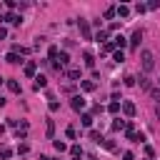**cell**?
Listing matches in <instances>:
<instances>
[{
	"label": "cell",
	"instance_id": "cell-1",
	"mask_svg": "<svg viewBox=\"0 0 160 160\" xmlns=\"http://www.w3.org/2000/svg\"><path fill=\"white\" fill-rule=\"evenodd\" d=\"M140 62H142V70L150 72V70L155 68V55H152L150 50H142V52H140Z\"/></svg>",
	"mask_w": 160,
	"mask_h": 160
},
{
	"label": "cell",
	"instance_id": "cell-2",
	"mask_svg": "<svg viewBox=\"0 0 160 160\" xmlns=\"http://www.w3.org/2000/svg\"><path fill=\"white\" fill-rule=\"evenodd\" d=\"M70 108H72L75 112H82V110H85V98H82V95H72V98H70Z\"/></svg>",
	"mask_w": 160,
	"mask_h": 160
},
{
	"label": "cell",
	"instance_id": "cell-3",
	"mask_svg": "<svg viewBox=\"0 0 160 160\" xmlns=\"http://www.w3.org/2000/svg\"><path fill=\"white\" fill-rule=\"evenodd\" d=\"M80 32H82V40H92V30H90V25H88V20H82L80 18Z\"/></svg>",
	"mask_w": 160,
	"mask_h": 160
},
{
	"label": "cell",
	"instance_id": "cell-4",
	"mask_svg": "<svg viewBox=\"0 0 160 160\" xmlns=\"http://www.w3.org/2000/svg\"><path fill=\"white\" fill-rule=\"evenodd\" d=\"M108 35H110V30H98L95 35H92V40L95 42H102V45H108L110 40H108Z\"/></svg>",
	"mask_w": 160,
	"mask_h": 160
},
{
	"label": "cell",
	"instance_id": "cell-5",
	"mask_svg": "<svg viewBox=\"0 0 160 160\" xmlns=\"http://www.w3.org/2000/svg\"><path fill=\"white\" fill-rule=\"evenodd\" d=\"M82 62H85V68L92 70V68H95V55H92L90 50H85V52H82Z\"/></svg>",
	"mask_w": 160,
	"mask_h": 160
},
{
	"label": "cell",
	"instance_id": "cell-6",
	"mask_svg": "<svg viewBox=\"0 0 160 160\" xmlns=\"http://www.w3.org/2000/svg\"><path fill=\"white\" fill-rule=\"evenodd\" d=\"M140 40H142V30H140V28H138V30H135V32H132V38H130V40H128V42H130V48H138V45H140Z\"/></svg>",
	"mask_w": 160,
	"mask_h": 160
},
{
	"label": "cell",
	"instance_id": "cell-7",
	"mask_svg": "<svg viewBox=\"0 0 160 160\" xmlns=\"http://www.w3.org/2000/svg\"><path fill=\"white\" fill-rule=\"evenodd\" d=\"M22 70H25V75H28V78H35V72H38V62H32V60H30V62H25V68H22Z\"/></svg>",
	"mask_w": 160,
	"mask_h": 160
},
{
	"label": "cell",
	"instance_id": "cell-8",
	"mask_svg": "<svg viewBox=\"0 0 160 160\" xmlns=\"http://www.w3.org/2000/svg\"><path fill=\"white\" fill-rule=\"evenodd\" d=\"M65 75H68L72 82H80V68H68V70H65Z\"/></svg>",
	"mask_w": 160,
	"mask_h": 160
},
{
	"label": "cell",
	"instance_id": "cell-9",
	"mask_svg": "<svg viewBox=\"0 0 160 160\" xmlns=\"http://www.w3.org/2000/svg\"><path fill=\"white\" fill-rule=\"evenodd\" d=\"M122 112H125V118H132V115H135V102L125 100V102H122Z\"/></svg>",
	"mask_w": 160,
	"mask_h": 160
},
{
	"label": "cell",
	"instance_id": "cell-10",
	"mask_svg": "<svg viewBox=\"0 0 160 160\" xmlns=\"http://www.w3.org/2000/svg\"><path fill=\"white\" fill-rule=\"evenodd\" d=\"M112 45H115L118 50H122V48L128 45V38H122V35H115V38H112Z\"/></svg>",
	"mask_w": 160,
	"mask_h": 160
},
{
	"label": "cell",
	"instance_id": "cell-11",
	"mask_svg": "<svg viewBox=\"0 0 160 160\" xmlns=\"http://www.w3.org/2000/svg\"><path fill=\"white\" fill-rule=\"evenodd\" d=\"M8 90H10V92H15V95H20V92H22V88H20V82H18V80H8Z\"/></svg>",
	"mask_w": 160,
	"mask_h": 160
},
{
	"label": "cell",
	"instance_id": "cell-12",
	"mask_svg": "<svg viewBox=\"0 0 160 160\" xmlns=\"http://www.w3.org/2000/svg\"><path fill=\"white\" fill-rule=\"evenodd\" d=\"M10 158H12V148L0 145V160H10Z\"/></svg>",
	"mask_w": 160,
	"mask_h": 160
},
{
	"label": "cell",
	"instance_id": "cell-13",
	"mask_svg": "<svg viewBox=\"0 0 160 160\" xmlns=\"http://www.w3.org/2000/svg\"><path fill=\"white\" fill-rule=\"evenodd\" d=\"M115 10H118V18H128L130 15V5H115Z\"/></svg>",
	"mask_w": 160,
	"mask_h": 160
},
{
	"label": "cell",
	"instance_id": "cell-14",
	"mask_svg": "<svg viewBox=\"0 0 160 160\" xmlns=\"http://www.w3.org/2000/svg\"><path fill=\"white\" fill-rule=\"evenodd\" d=\"M5 60H8V62H10V65H20V62H22V60H20V55H18V52H8V55H5Z\"/></svg>",
	"mask_w": 160,
	"mask_h": 160
},
{
	"label": "cell",
	"instance_id": "cell-15",
	"mask_svg": "<svg viewBox=\"0 0 160 160\" xmlns=\"http://www.w3.org/2000/svg\"><path fill=\"white\" fill-rule=\"evenodd\" d=\"M5 18H8L5 22H10V25H20V20H22V18H20V15H15V12H8Z\"/></svg>",
	"mask_w": 160,
	"mask_h": 160
},
{
	"label": "cell",
	"instance_id": "cell-16",
	"mask_svg": "<svg viewBox=\"0 0 160 160\" xmlns=\"http://www.w3.org/2000/svg\"><path fill=\"white\" fill-rule=\"evenodd\" d=\"M48 85V78L45 75H35V90H40V88H45Z\"/></svg>",
	"mask_w": 160,
	"mask_h": 160
},
{
	"label": "cell",
	"instance_id": "cell-17",
	"mask_svg": "<svg viewBox=\"0 0 160 160\" xmlns=\"http://www.w3.org/2000/svg\"><path fill=\"white\" fill-rule=\"evenodd\" d=\"M140 88H142V90H148V92L152 90V82H150V78H148V75H142V78H140Z\"/></svg>",
	"mask_w": 160,
	"mask_h": 160
},
{
	"label": "cell",
	"instance_id": "cell-18",
	"mask_svg": "<svg viewBox=\"0 0 160 160\" xmlns=\"http://www.w3.org/2000/svg\"><path fill=\"white\" fill-rule=\"evenodd\" d=\"M80 88H82L85 92H92V90H95V82H92V80H80Z\"/></svg>",
	"mask_w": 160,
	"mask_h": 160
},
{
	"label": "cell",
	"instance_id": "cell-19",
	"mask_svg": "<svg viewBox=\"0 0 160 160\" xmlns=\"http://www.w3.org/2000/svg\"><path fill=\"white\" fill-rule=\"evenodd\" d=\"M80 120H82V125H85V128H90V125H92V120H95V118H92V115H90V112H80Z\"/></svg>",
	"mask_w": 160,
	"mask_h": 160
},
{
	"label": "cell",
	"instance_id": "cell-20",
	"mask_svg": "<svg viewBox=\"0 0 160 160\" xmlns=\"http://www.w3.org/2000/svg\"><path fill=\"white\" fill-rule=\"evenodd\" d=\"M125 128H128V120H120V118L112 120V130H125Z\"/></svg>",
	"mask_w": 160,
	"mask_h": 160
},
{
	"label": "cell",
	"instance_id": "cell-21",
	"mask_svg": "<svg viewBox=\"0 0 160 160\" xmlns=\"http://www.w3.org/2000/svg\"><path fill=\"white\" fill-rule=\"evenodd\" d=\"M70 155H72V160H80V158H82V148H80V145H72V148H70Z\"/></svg>",
	"mask_w": 160,
	"mask_h": 160
},
{
	"label": "cell",
	"instance_id": "cell-22",
	"mask_svg": "<svg viewBox=\"0 0 160 160\" xmlns=\"http://www.w3.org/2000/svg\"><path fill=\"white\" fill-rule=\"evenodd\" d=\"M45 135H48L50 140L55 138V122H52V120H48V128H45Z\"/></svg>",
	"mask_w": 160,
	"mask_h": 160
},
{
	"label": "cell",
	"instance_id": "cell-23",
	"mask_svg": "<svg viewBox=\"0 0 160 160\" xmlns=\"http://www.w3.org/2000/svg\"><path fill=\"white\" fill-rule=\"evenodd\" d=\"M118 15V10H115V5H110V8H105V20H112Z\"/></svg>",
	"mask_w": 160,
	"mask_h": 160
},
{
	"label": "cell",
	"instance_id": "cell-24",
	"mask_svg": "<svg viewBox=\"0 0 160 160\" xmlns=\"http://www.w3.org/2000/svg\"><path fill=\"white\" fill-rule=\"evenodd\" d=\"M58 52H60V50H58V45H50V48H48V58H50V60H55V58H58Z\"/></svg>",
	"mask_w": 160,
	"mask_h": 160
},
{
	"label": "cell",
	"instance_id": "cell-25",
	"mask_svg": "<svg viewBox=\"0 0 160 160\" xmlns=\"http://www.w3.org/2000/svg\"><path fill=\"white\" fill-rule=\"evenodd\" d=\"M120 108H122V102H110V105H108V110H110L112 115H118V112H120Z\"/></svg>",
	"mask_w": 160,
	"mask_h": 160
},
{
	"label": "cell",
	"instance_id": "cell-26",
	"mask_svg": "<svg viewBox=\"0 0 160 160\" xmlns=\"http://www.w3.org/2000/svg\"><path fill=\"white\" fill-rule=\"evenodd\" d=\"M52 145H55V150H58V152H65V150H68V145H65L62 140H52Z\"/></svg>",
	"mask_w": 160,
	"mask_h": 160
},
{
	"label": "cell",
	"instance_id": "cell-27",
	"mask_svg": "<svg viewBox=\"0 0 160 160\" xmlns=\"http://www.w3.org/2000/svg\"><path fill=\"white\" fill-rule=\"evenodd\" d=\"M112 60H115V62H122V60H125V52H122V50H115V52H112Z\"/></svg>",
	"mask_w": 160,
	"mask_h": 160
},
{
	"label": "cell",
	"instance_id": "cell-28",
	"mask_svg": "<svg viewBox=\"0 0 160 160\" xmlns=\"http://www.w3.org/2000/svg\"><path fill=\"white\" fill-rule=\"evenodd\" d=\"M65 135H68L70 140H75V138H78V132H75V128H72V125H68V128H65Z\"/></svg>",
	"mask_w": 160,
	"mask_h": 160
},
{
	"label": "cell",
	"instance_id": "cell-29",
	"mask_svg": "<svg viewBox=\"0 0 160 160\" xmlns=\"http://www.w3.org/2000/svg\"><path fill=\"white\" fill-rule=\"evenodd\" d=\"M90 140H92V142H102V135H100L98 130H90Z\"/></svg>",
	"mask_w": 160,
	"mask_h": 160
},
{
	"label": "cell",
	"instance_id": "cell-30",
	"mask_svg": "<svg viewBox=\"0 0 160 160\" xmlns=\"http://www.w3.org/2000/svg\"><path fill=\"white\" fill-rule=\"evenodd\" d=\"M18 152H20V155H28V152H30V145H28V142H20V145H18Z\"/></svg>",
	"mask_w": 160,
	"mask_h": 160
},
{
	"label": "cell",
	"instance_id": "cell-31",
	"mask_svg": "<svg viewBox=\"0 0 160 160\" xmlns=\"http://www.w3.org/2000/svg\"><path fill=\"white\" fill-rule=\"evenodd\" d=\"M60 110V102L58 100H50V112H58Z\"/></svg>",
	"mask_w": 160,
	"mask_h": 160
},
{
	"label": "cell",
	"instance_id": "cell-32",
	"mask_svg": "<svg viewBox=\"0 0 160 160\" xmlns=\"http://www.w3.org/2000/svg\"><path fill=\"white\" fill-rule=\"evenodd\" d=\"M150 95H152V98L158 100V105H160V88H152V90H150Z\"/></svg>",
	"mask_w": 160,
	"mask_h": 160
},
{
	"label": "cell",
	"instance_id": "cell-33",
	"mask_svg": "<svg viewBox=\"0 0 160 160\" xmlns=\"http://www.w3.org/2000/svg\"><path fill=\"white\" fill-rule=\"evenodd\" d=\"M102 52H115V45H112V42H108V45H102Z\"/></svg>",
	"mask_w": 160,
	"mask_h": 160
},
{
	"label": "cell",
	"instance_id": "cell-34",
	"mask_svg": "<svg viewBox=\"0 0 160 160\" xmlns=\"http://www.w3.org/2000/svg\"><path fill=\"white\" fill-rule=\"evenodd\" d=\"M145 10H148V5H142V2H138V5H135V12H145Z\"/></svg>",
	"mask_w": 160,
	"mask_h": 160
},
{
	"label": "cell",
	"instance_id": "cell-35",
	"mask_svg": "<svg viewBox=\"0 0 160 160\" xmlns=\"http://www.w3.org/2000/svg\"><path fill=\"white\" fill-rule=\"evenodd\" d=\"M122 160H135V155H132L130 150H125V152H122Z\"/></svg>",
	"mask_w": 160,
	"mask_h": 160
},
{
	"label": "cell",
	"instance_id": "cell-36",
	"mask_svg": "<svg viewBox=\"0 0 160 160\" xmlns=\"http://www.w3.org/2000/svg\"><path fill=\"white\" fill-rule=\"evenodd\" d=\"M5 38H8V28H2V25H0V40H5Z\"/></svg>",
	"mask_w": 160,
	"mask_h": 160
},
{
	"label": "cell",
	"instance_id": "cell-37",
	"mask_svg": "<svg viewBox=\"0 0 160 160\" xmlns=\"http://www.w3.org/2000/svg\"><path fill=\"white\" fill-rule=\"evenodd\" d=\"M155 115H158V120H160V105H158V108H155Z\"/></svg>",
	"mask_w": 160,
	"mask_h": 160
},
{
	"label": "cell",
	"instance_id": "cell-38",
	"mask_svg": "<svg viewBox=\"0 0 160 160\" xmlns=\"http://www.w3.org/2000/svg\"><path fill=\"white\" fill-rule=\"evenodd\" d=\"M2 82H8V80H5V78H2V75H0V85H2Z\"/></svg>",
	"mask_w": 160,
	"mask_h": 160
},
{
	"label": "cell",
	"instance_id": "cell-39",
	"mask_svg": "<svg viewBox=\"0 0 160 160\" xmlns=\"http://www.w3.org/2000/svg\"><path fill=\"white\" fill-rule=\"evenodd\" d=\"M40 160H50V158H48V155H40Z\"/></svg>",
	"mask_w": 160,
	"mask_h": 160
},
{
	"label": "cell",
	"instance_id": "cell-40",
	"mask_svg": "<svg viewBox=\"0 0 160 160\" xmlns=\"http://www.w3.org/2000/svg\"><path fill=\"white\" fill-rule=\"evenodd\" d=\"M0 105H5V100H2V98H0Z\"/></svg>",
	"mask_w": 160,
	"mask_h": 160
}]
</instances>
